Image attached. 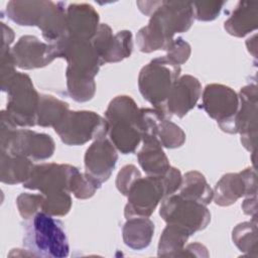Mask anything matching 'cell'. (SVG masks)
<instances>
[{"label": "cell", "instance_id": "1", "mask_svg": "<svg viewBox=\"0 0 258 258\" xmlns=\"http://www.w3.org/2000/svg\"><path fill=\"white\" fill-rule=\"evenodd\" d=\"M191 2L161 1L151 14L148 24L136 35L137 45L142 52L168 49L175 33L187 31L194 22Z\"/></svg>", "mask_w": 258, "mask_h": 258}, {"label": "cell", "instance_id": "2", "mask_svg": "<svg viewBox=\"0 0 258 258\" xmlns=\"http://www.w3.org/2000/svg\"><path fill=\"white\" fill-rule=\"evenodd\" d=\"M105 119L110 140L123 154L132 153L142 140L140 109L129 96H117L109 104Z\"/></svg>", "mask_w": 258, "mask_h": 258}, {"label": "cell", "instance_id": "3", "mask_svg": "<svg viewBox=\"0 0 258 258\" xmlns=\"http://www.w3.org/2000/svg\"><path fill=\"white\" fill-rule=\"evenodd\" d=\"M23 243L33 256L64 258L70 253L62 224L42 211L28 219L24 227Z\"/></svg>", "mask_w": 258, "mask_h": 258}, {"label": "cell", "instance_id": "4", "mask_svg": "<svg viewBox=\"0 0 258 258\" xmlns=\"http://www.w3.org/2000/svg\"><path fill=\"white\" fill-rule=\"evenodd\" d=\"M54 148V141L49 135L18 129L6 111L1 112V151L31 160H43L53 154Z\"/></svg>", "mask_w": 258, "mask_h": 258}, {"label": "cell", "instance_id": "5", "mask_svg": "<svg viewBox=\"0 0 258 258\" xmlns=\"http://www.w3.org/2000/svg\"><path fill=\"white\" fill-rule=\"evenodd\" d=\"M2 91L7 93L6 113L17 127L36 125L40 95L34 89L29 76L16 72L2 83Z\"/></svg>", "mask_w": 258, "mask_h": 258}, {"label": "cell", "instance_id": "6", "mask_svg": "<svg viewBox=\"0 0 258 258\" xmlns=\"http://www.w3.org/2000/svg\"><path fill=\"white\" fill-rule=\"evenodd\" d=\"M180 75V66L165 55L152 59L144 66L138 77V87L143 98L162 111L167 97ZM164 113V112H163Z\"/></svg>", "mask_w": 258, "mask_h": 258}, {"label": "cell", "instance_id": "7", "mask_svg": "<svg viewBox=\"0 0 258 258\" xmlns=\"http://www.w3.org/2000/svg\"><path fill=\"white\" fill-rule=\"evenodd\" d=\"M53 129L67 145H83L107 136L108 123L92 111H69Z\"/></svg>", "mask_w": 258, "mask_h": 258}, {"label": "cell", "instance_id": "8", "mask_svg": "<svg viewBox=\"0 0 258 258\" xmlns=\"http://www.w3.org/2000/svg\"><path fill=\"white\" fill-rule=\"evenodd\" d=\"M159 214L167 224L177 225L190 235L204 230L211 221V214L205 205L186 200L178 194L163 199Z\"/></svg>", "mask_w": 258, "mask_h": 258}, {"label": "cell", "instance_id": "9", "mask_svg": "<svg viewBox=\"0 0 258 258\" xmlns=\"http://www.w3.org/2000/svg\"><path fill=\"white\" fill-rule=\"evenodd\" d=\"M203 109L216 120L227 133H237L236 117L239 110V97L230 87L211 84L203 92Z\"/></svg>", "mask_w": 258, "mask_h": 258}, {"label": "cell", "instance_id": "10", "mask_svg": "<svg viewBox=\"0 0 258 258\" xmlns=\"http://www.w3.org/2000/svg\"><path fill=\"white\" fill-rule=\"evenodd\" d=\"M125 207L126 219L135 217L149 218L158 203L165 198L161 176L140 177L130 188Z\"/></svg>", "mask_w": 258, "mask_h": 258}, {"label": "cell", "instance_id": "11", "mask_svg": "<svg viewBox=\"0 0 258 258\" xmlns=\"http://www.w3.org/2000/svg\"><path fill=\"white\" fill-rule=\"evenodd\" d=\"M79 169L70 164L41 163L33 166L29 177L23 182L28 189L39 190L42 195L58 190L70 192V182Z\"/></svg>", "mask_w": 258, "mask_h": 258}, {"label": "cell", "instance_id": "12", "mask_svg": "<svg viewBox=\"0 0 258 258\" xmlns=\"http://www.w3.org/2000/svg\"><path fill=\"white\" fill-rule=\"evenodd\" d=\"M213 192V200L222 207L231 206L244 196H257L255 169L248 167L238 173L224 174L217 182Z\"/></svg>", "mask_w": 258, "mask_h": 258}, {"label": "cell", "instance_id": "13", "mask_svg": "<svg viewBox=\"0 0 258 258\" xmlns=\"http://www.w3.org/2000/svg\"><path fill=\"white\" fill-rule=\"evenodd\" d=\"M118 159L116 148L107 136L94 140L85 154V173L99 186L108 180Z\"/></svg>", "mask_w": 258, "mask_h": 258}, {"label": "cell", "instance_id": "14", "mask_svg": "<svg viewBox=\"0 0 258 258\" xmlns=\"http://www.w3.org/2000/svg\"><path fill=\"white\" fill-rule=\"evenodd\" d=\"M239 110L236 117L237 133L241 135L242 145L255 152L257 139V87L255 84L243 87L238 95Z\"/></svg>", "mask_w": 258, "mask_h": 258}, {"label": "cell", "instance_id": "15", "mask_svg": "<svg viewBox=\"0 0 258 258\" xmlns=\"http://www.w3.org/2000/svg\"><path fill=\"white\" fill-rule=\"evenodd\" d=\"M11 52L16 67L23 70L43 68L55 57H59L54 44L42 42L32 35L20 37L11 48Z\"/></svg>", "mask_w": 258, "mask_h": 258}, {"label": "cell", "instance_id": "16", "mask_svg": "<svg viewBox=\"0 0 258 258\" xmlns=\"http://www.w3.org/2000/svg\"><path fill=\"white\" fill-rule=\"evenodd\" d=\"M201 94L202 86L199 80L189 75L182 76L174 83L165 102L163 112L166 115L181 118L196 106Z\"/></svg>", "mask_w": 258, "mask_h": 258}, {"label": "cell", "instance_id": "17", "mask_svg": "<svg viewBox=\"0 0 258 258\" xmlns=\"http://www.w3.org/2000/svg\"><path fill=\"white\" fill-rule=\"evenodd\" d=\"M67 26L69 36L92 40L100 26L99 14L89 4H70L67 8Z\"/></svg>", "mask_w": 258, "mask_h": 258}, {"label": "cell", "instance_id": "18", "mask_svg": "<svg viewBox=\"0 0 258 258\" xmlns=\"http://www.w3.org/2000/svg\"><path fill=\"white\" fill-rule=\"evenodd\" d=\"M50 5L51 1H10L6 6V13L19 25L38 27Z\"/></svg>", "mask_w": 258, "mask_h": 258}, {"label": "cell", "instance_id": "19", "mask_svg": "<svg viewBox=\"0 0 258 258\" xmlns=\"http://www.w3.org/2000/svg\"><path fill=\"white\" fill-rule=\"evenodd\" d=\"M258 2L240 1L232 15L225 21V29L231 35L243 37L257 28Z\"/></svg>", "mask_w": 258, "mask_h": 258}, {"label": "cell", "instance_id": "20", "mask_svg": "<svg viewBox=\"0 0 258 258\" xmlns=\"http://www.w3.org/2000/svg\"><path fill=\"white\" fill-rule=\"evenodd\" d=\"M138 162L148 176H161L170 167L168 158L156 139L143 141L138 153Z\"/></svg>", "mask_w": 258, "mask_h": 258}, {"label": "cell", "instance_id": "21", "mask_svg": "<svg viewBox=\"0 0 258 258\" xmlns=\"http://www.w3.org/2000/svg\"><path fill=\"white\" fill-rule=\"evenodd\" d=\"M122 233L123 241L128 247L141 250L150 244L154 233V224L148 218H130L127 219Z\"/></svg>", "mask_w": 258, "mask_h": 258}, {"label": "cell", "instance_id": "22", "mask_svg": "<svg viewBox=\"0 0 258 258\" xmlns=\"http://www.w3.org/2000/svg\"><path fill=\"white\" fill-rule=\"evenodd\" d=\"M33 166L32 160L25 156L10 155L1 151L0 178L3 183H23L29 177Z\"/></svg>", "mask_w": 258, "mask_h": 258}, {"label": "cell", "instance_id": "23", "mask_svg": "<svg viewBox=\"0 0 258 258\" xmlns=\"http://www.w3.org/2000/svg\"><path fill=\"white\" fill-rule=\"evenodd\" d=\"M178 195L186 200L209 205L213 200V189L208 184L205 176L199 171H188L182 177Z\"/></svg>", "mask_w": 258, "mask_h": 258}, {"label": "cell", "instance_id": "24", "mask_svg": "<svg viewBox=\"0 0 258 258\" xmlns=\"http://www.w3.org/2000/svg\"><path fill=\"white\" fill-rule=\"evenodd\" d=\"M69 111L68 103L50 95H40L36 124L41 127H54Z\"/></svg>", "mask_w": 258, "mask_h": 258}, {"label": "cell", "instance_id": "25", "mask_svg": "<svg viewBox=\"0 0 258 258\" xmlns=\"http://www.w3.org/2000/svg\"><path fill=\"white\" fill-rule=\"evenodd\" d=\"M190 234L183 228L167 224L158 243V256H179Z\"/></svg>", "mask_w": 258, "mask_h": 258}, {"label": "cell", "instance_id": "26", "mask_svg": "<svg viewBox=\"0 0 258 258\" xmlns=\"http://www.w3.org/2000/svg\"><path fill=\"white\" fill-rule=\"evenodd\" d=\"M132 33L122 30L114 34L106 52L102 56L103 62H117L129 57L132 52Z\"/></svg>", "mask_w": 258, "mask_h": 258}, {"label": "cell", "instance_id": "27", "mask_svg": "<svg viewBox=\"0 0 258 258\" xmlns=\"http://www.w3.org/2000/svg\"><path fill=\"white\" fill-rule=\"evenodd\" d=\"M232 238L240 251L255 256L257 250L256 219H253V222H244L237 225L233 230Z\"/></svg>", "mask_w": 258, "mask_h": 258}, {"label": "cell", "instance_id": "28", "mask_svg": "<svg viewBox=\"0 0 258 258\" xmlns=\"http://www.w3.org/2000/svg\"><path fill=\"white\" fill-rule=\"evenodd\" d=\"M156 139L162 147L176 148L184 143L185 134L179 126L164 117L157 128Z\"/></svg>", "mask_w": 258, "mask_h": 258}, {"label": "cell", "instance_id": "29", "mask_svg": "<svg viewBox=\"0 0 258 258\" xmlns=\"http://www.w3.org/2000/svg\"><path fill=\"white\" fill-rule=\"evenodd\" d=\"M44 196L41 211L53 216L61 217L67 215L72 207V199L67 190H58Z\"/></svg>", "mask_w": 258, "mask_h": 258}, {"label": "cell", "instance_id": "30", "mask_svg": "<svg viewBox=\"0 0 258 258\" xmlns=\"http://www.w3.org/2000/svg\"><path fill=\"white\" fill-rule=\"evenodd\" d=\"M67 86L71 98L77 102H87L91 100L96 92L94 79L67 77Z\"/></svg>", "mask_w": 258, "mask_h": 258}, {"label": "cell", "instance_id": "31", "mask_svg": "<svg viewBox=\"0 0 258 258\" xmlns=\"http://www.w3.org/2000/svg\"><path fill=\"white\" fill-rule=\"evenodd\" d=\"M99 187L100 186L86 173H81L79 170L73 175L70 182V191L80 200L93 197Z\"/></svg>", "mask_w": 258, "mask_h": 258}, {"label": "cell", "instance_id": "32", "mask_svg": "<svg viewBox=\"0 0 258 258\" xmlns=\"http://www.w3.org/2000/svg\"><path fill=\"white\" fill-rule=\"evenodd\" d=\"M44 201V196L42 194L32 195L23 192L18 196L16 200L18 212L24 220H28L41 210L42 203Z\"/></svg>", "mask_w": 258, "mask_h": 258}, {"label": "cell", "instance_id": "33", "mask_svg": "<svg viewBox=\"0 0 258 258\" xmlns=\"http://www.w3.org/2000/svg\"><path fill=\"white\" fill-rule=\"evenodd\" d=\"M194 16L200 21H211L217 18L225 4L224 1L191 2Z\"/></svg>", "mask_w": 258, "mask_h": 258}, {"label": "cell", "instance_id": "34", "mask_svg": "<svg viewBox=\"0 0 258 258\" xmlns=\"http://www.w3.org/2000/svg\"><path fill=\"white\" fill-rule=\"evenodd\" d=\"M140 177L141 173L137 167L133 164H127L119 171L116 179V186L122 195L127 196L132 185Z\"/></svg>", "mask_w": 258, "mask_h": 258}, {"label": "cell", "instance_id": "35", "mask_svg": "<svg viewBox=\"0 0 258 258\" xmlns=\"http://www.w3.org/2000/svg\"><path fill=\"white\" fill-rule=\"evenodd\" d=\"M190 55V46L182 38L178 37L173 39L171 45L167 49V54L165 55L168 59L174 63L180 66L184 63Z\"/></svg>", "mask_w": 258, "mask_h": 258}, {"label": "cell", "instance_id": "36", "mask_svg": "<svg viewBox=\"0 0 258 258\" xmlns=\"http://www.w3.org/2000/svg\"><path fill=\"white\" fill-rule=\"evenodd\" d=\"M161 180L165 197H167L175 194V191L179 189L182 181V176L177 168L169 167L168 170L163 175H161Z\"/></svg>", "mask_w": 258, "mask_h": 258}, {"label": "cell", "instance_id": "37", "mask_svg": "<svg viewBox=\"0 0 258 258\" xmlns=\"http://www.w3.org/2000/svg\"><path fill=\"white\" fill-rule=\"evenodd\" d=\"M256 202H257L256 196L247 197V199L244 200L242 204V209L246 215H250L253 218H256V209H257Z\"/></svg>", "mask_w": 258, "mask_h": 258}, {"label": "cell", "instance_id": "38", "mask_svg": "<svg viewBox=\"0 0 258 258\" xmlns=\"http://www.w3.org/2000/svg\"><path fill=\"white\" fill-rule=\"evenodd\" d=\"M161 1H149V2H144V1H138L136 4L139 7V10L148 16H151V14L156 10L158 5L160 4Z\"/></svg>", "mask_w": 258, "mask_h": 258}, {"label": "cell", "instance_id": "39", "mask_svg": "<svg viewBox=\"0 0 258 258\" xmlns=\"http://www.w3.org/2000/svg\"><path fill=\"white\" fill-rule=\"evenodd\" d=\"M1 27H2V46H9L14 39L13 30L3 22L1 23Z\"/></svg>", "mask_w": 258, "mask_h": 258}]
</instances>
